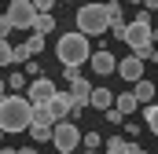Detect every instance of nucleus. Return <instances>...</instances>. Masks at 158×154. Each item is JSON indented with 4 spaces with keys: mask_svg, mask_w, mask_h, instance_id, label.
<instances>
[{
    "mask_svg": "<svg viewBox=\"0 0 158 154\" xmlns=\"http://www.w3.org/2000/svg\"><path fill=\"white\" fill-rule=\"evenodd\" d=\"M70 95H74V103H77L81 110L92 103V84L85 81V77H77V81H70Z\"/></svg>",
    "mask_w": 158,
    "mask_h": 154,
    "instance_id": "9d476101",
    "label": "nucleus"
},
{
    "mask_svg": "<svg viewBox=\"0 0 158 154\" xmlns=\"http://www.w3.org/2000/svg\"><path fill=\"white\" fill-rule=\"evenodd\" d=\"M19 154H37V151H33V147H22V151H19Z\"/></svg>",
    "mask_w": 158,
    "mask_h": 154,
    "instance_id": "c756f323",
    "label": "nucleus"
},
{
    "mask_svg": "<svg viewBox=\"0 0 158 154\" xmlns=\"http://www.w3.org/2000/svg\"><path fill=\"white\" fill-rule=\"evenodd\" d=\"M0 132H4V128H0Z\"/></svg>",
    "mask_w": 158,
    "mask_h": 154,
    "instance_id": "f704fd0d",
    "label": "nucleus"
},
{
    "mask_svg": "<svg viewBox=\"0 0 158 154\" xmlns=\"http://www.w3.org/2000/svg\"><path fill=\"white\" fill-rule=\"evenodd\" d=\"M129 4H143V0H129Z\"/></svg>",
    "mask_w": 158,
    "mask_h": 154,
    "instance_id": "473e14b6",
    "label": "nucleus"
},
{
    "mask_svg": "<svg viewBox=\"0 0 158 154\" xmlns=\"http://www.w3.org/2000/svg\"><path fill=\"white\" fill-rule=\"evenodd\" d=\"M33 30H37L40 37H44V33H52V30H55V15H52V11H37V22H33Z\"/></svg>",
    "mask_w": 158,
    "mask_h": 154,
    "instance_id": "2eb2a0df",
    "label": "nucleus"
},
{
    "mask_svg": "<svg viewBox=\"0 0 158 154\" xmlns=\"http://www.w3.org/2000/svg\"><path fill=\"white\" fill-rule=\"evenodd\" d=\"M143 7L147 11H158V0H143Z\"/></svg>",
    "mask_w": 158,
    "mask_h": 154,
    "instance_id": "cd10ccee",
    "label": "nucleus"
},
{
    "mask_svg": "<svg viewBox=\"0 0 158 154\" xmlns=\"http://www.w3.org/2000/svg\"><path fill=\"white\" fill-rule=\"evenodd\" d=\"M88 63H92V70H96L99 77H107V74H114V70H118V59H114L110 51H96Z\"/></svg>",
    "mask_w": 158,
    "mask_h": 154,
    "instance_id": "1a4fd4ad",
    "label": "nucleus"
},
{
    "mask_svg": "<svg viewBox=\"0 0 158 154\" xmlns=\"http://www.w3.org/2000/svg\"><path fill=\"white\" fill-rule=\"evenodd\" d=\"M132 95H136L140 103H155V84L143 77V81H136V84H132Z\"/></svg>",
    "mask_w": 158,
    "mask_h": 154,
    "instance_id": "ddd939ff",
    "label": "nucleus"
},
{
    "mask_svg": "<svg viewBox=\"0 0 158 154\" xmlns=\"http://www.w3.org/2000/svg\"><path fill=\"white\" fill-rule=\"evenodd\" d=\"M11 30H15V26H11V18H7V15H0V40H7Z\"/></svg>",
    "mask_w": 158,
    "mask_h": 154,
    "instance_id": "4be33fe9",
    "label": "nucleus"
},
{
    "mask_svg": "<svg viewBox=\"0 0 158 154\" xmlns=\"http://www.w3.org/2000/svg\"><path fill=\"white\" fill-rule=\"evenodd\" d=\"M155 26H151V15L147 11H140L129 26H125V44L132 48V55H140V59H151V55H158L155 48Z\"/></svg>",
    "mask_w": 158,
    "mask_h": 154,
    "instance_id": "f03ea898",
    "label": "nucleus"
},
{
    "mask_svg": "<svg viewBox=\"0 0 158 154\" xmlns=\"http://www.w3.org/2000/svg\"><path fill=\"white\" fill-rule=\"evenodd\" d=\"M7 81H11V88H26V81H30V74H11Z\"/></svg>",
    "mask_w": 158,
    "mask_h": 154,
    "instance_id": "5701e85b",
    "label": "nucleus"
},
{
    "mask_svg": "<svg viewBox=\"0 0 158 154\" xmlns=\"http://www.w3.org/2000/svg\"><path fill=\"white\" fill-rule=\"evenodd\" d=\"M143 121H147V128H151V132L158 136V99H155V103H147V107H143Z\"/></svg>",
    "mask_w": 158,
    "mask_h": 154,
    "instance_id": "f3484780",
    "label": "nucleus"
},
{
    "mask_svg": "<svg viewBox=\"0 0 158 154\" xmlns=\"http://www.w3.org/2000/svg\"><path fill=\"white\" fill-rule=\"evenodd\" d=\"M107 121H110V125H121V121H125V114H121L118 107H110V110H107Z\"/></svg>",
    "mask_w": 158,
    "mask_h": 154,
    "instance_id": "b1692460",
    "label": "nucleus"
},
{
    "mask_svg": "<svg viewBox=\"0 0 158 154\" xmlns=\"http://www.w3.org/2000/svg\"><path fill=\"white\" fill-rule=\"evenodd\" d=\"M26 48H30V55H40V48H44V37H40V33H33V37L26 40Z\"/></svg>",
    "mask_w": 158,
    "mask_h": 154,
    "instance_id": "412c9836",
    "label": "nucleus"
},
{
    "mask_svg": "<svg viewBox=\"0 0 158 154\" xmlns=\"http://www.w3.org/2000/svg\"><path fill=\"white\" fill-rule=\"evenodd\" d=\"M33 103L30 95H4L0 99V128L4 132H30L33 125Z\"/></svg>",
    "mask_w": 158,
    "mask_h": 154,
    "instance_id": "f257e3e1",
    "label": "nucleus"
},
{
    "mask_svg": "<svg viewBox=\"0 0 158 154\" xmlns=\"http://www.w3.org/2000/svg\"><path fill=\"white\" fill-rule=\"evenodd\" d=\"M114 107H118L121 114H132V110L140 107V99H136L132 92H125V95H118V99H114Z\"/></svg>",
    "mask_w": 158,
    "mask_h": 154,
    "instance_id": "dca6fc26",
    "label": "nucleus"
},
{
    "mask_svg": "<svg viewBox=\"0 0 158 154\" xmlns=\"http://www.w3.org/2000/svg\"><path fill=\"white\" fill-rule=\"evenodd\" d=\"M26 74H30V77H44V74H40V63H33V59L26 63Z\"/></svg>",
    "mask_w": 158,
    "mask_h": 154,
    "instance_id": "a878e982",
    "label": "nucleus"
},
{
    "mask_svg": "<svg viewBox=\"0 0 158 154\" xmlns=\"http://www.w3.org/2000/svg\"><path fill=\"white\" fill-rule=\"evenodd\" d=\"M81 140H85V132H81L74 121H59V125L52 128V143L59 147V154H70V151L81 143Z\"/></svg>",
    "mask_w": 158,
    "mask_h": 154,
    "instance_id": "39448f33",
    "label": "nucleus"
},
{
    "mask_svg": "<svg viewBox=\"0 0 158 154\" xmlns=\"http://www.w3.org/2000/svg\"><path fill=\"white\" fill-rule=\"evenodd\" d=\"M85 143H88V151H96L99 147V132H85Z\"/></svg>",
    "mask_w": 158,
    "mask_h": 154,
    "instance_id": "393cba45",
    "label": "nucleus"
},
{
    "mask_svg": "<svg viewBox=\"0 0 158 154\" xmlns=\"http://www.w3.org/2000/svg\"><path fill=\"white\" fill-rule=\"evenodd\" d=\"M55 55H59L63 66H81V63H88V59H92V51H88V37H85L81 30L63 33L59 44H55Z\"/></svg>",
    "mask_w": 158,
    "mask_h": 154,
    "instance_id": "7ed1b4c3",
    "label": "nucleus"
},
{
    "mask_svg": "<svg viewBox=\"0 0 158 154\" xmlns=\"http://www.w3.org/2000/svg\"><path fill=\"white\" fill-rule=\"evenodd\" d=\"M33 125L55 128V125H59V117H55V110H52V107H37V110H33Z\"/></svg>",
    "mask_w": 158,
    "mask_h": 154,
    "instance_id": "f8f14e48",
    "label": "nucleus"
},
{
    "mask_svg": "<svg viewBox=\"0 0 158 154\" xmlns=\"http://www.w3.org/2000/svg\"><path fill=\"white\" fill-rule=\"evenodd\" d=\"M0 154H19V151H7V147H0Z\"/></svg>",
    "mask_w": 158,
    "mask_h": 154,
    "instance_id": "7c9ffc66",
    "label": "nucleus"
},
{
    "mask_svg": "<svg viewBox=\"0 0 158 154\" xmlns=\"http://www.w3.org/2000/svg\"><path fill=\"white\" fill-rule=\"evenodd\" d=\"M26 95H30V103H33V107H48V103H52V99H55L59 92H55L52 77H33V81H30V92H26Z\"/></svg>",
    "mask_w": 158,
    "mask_h": 154,
    "instance_id": "0eeeda50",
    "label": "nucleus"
},
{
    "mask_svg": "<svg viewBox=\"0 0 158 154\" xmlns=\"http://www.w3.org/2000/svg\"><path fill=\"white\" fill-rule=\"evenodd\" d=\"M107 154H132V140H125V136H110V140H107Z\"/></svg>",
    "mask_w": 158,
    "mask_h": 154,
    "instance_id": "4468645a",
    "label": "nucleus"
},
{
    "mask_svg": "<svg viewBox=\"0 0 158 154\" xmlns=\"http://www.w3.org/2000/svg\"><path fill=\"white\" fill-rule=\"evenodd\" d=\"M30 136H33L37 143H44V140H52V128H44V125H30Z\"/></svg>",
    "mask_w": 158,
    "mask_h": 154,
    "instance_id": "6ab92c4d",
    "label": "nucleus"
},
{
    "mask_svg": "<svg viewBox=\"0 0 158 154\" xmlns=\"http://www.w3.org/2000/svg\"><path fill=\"white\" fill-rule=\"evenodd\" d=\"M88 154H99V151H88Z\"/></svg>",
    "mask_w": 158,
    "mask_h": 154,
    "instance_id": "72a5a7b5",
    "label": "nucleus"
},
{
    "mask_svg": "<svg viewBox=\"0 0 158 154\" xmlns=\"http://www.w3.org/2000/svg\"><path fill=\"white\" fill-rule=\"evenodd\" d=\"M0 99H4V77H0Z\"/></svg>",
    "mask_w": 158,
    "mask_h": 154,
    "instance_id": "2f4dec72",
    "label": "nucleus"
},
{
    "mask_svg": "<svg viewBox=\"0 0 158 154\" xmlns=\"http://www.w3.org/2000/svg\"><path fill=\"white\" fill-rule=\"evenodd\" d=\"M33 55H30V48L26 44H15V55H11V63H30Z\"/></svg>",
    "mask_w": 158,
    "mask_h": 154,
    "instance_id": "aec40b11",
    "label": "nucleus"
},
{
    "mask_svg": "<svg viewBox=\"0 0 158 154\" xmlns=\"http://www.w3.org/2000/svg\"><path fill=\"white\" fill-rule=\"evenodd\" d=\"M132 154H147V151H140V143H132Z\"/></svg>",
    "mask_w": 158,
    "mask_h": 154,
    "instance_id": "c85d7f7f",
    "label": "nucleus"
},
{
    "mask_svg": "<svg viewBox=\"0 0 158 154\" xmlns=\"http://www.w3.org/2000/svg\"><path fill=\"white\" fill-rule=\"evenodd\" d=\"M114 99H118L114 92H107V88H92V103H88V107H99V110H110V107H114Z\"/></svg>",
    "mask_w": 158,
    "mask_h": 154,
    "instance_id": "9b49d317",
    "label": "nucleus"
},
{
    "mask_svg": "<svg viewBox=\"0 0 158 154\" xmlns=\"http://www.w3.org/2000/svg\"><path fill=\"white\" fill-rule=\"evenodd\" d=\"M77 30L85 37H99L110 30V15H107V4H85L77 11Z\"/></svg>",
    "mask_w": 158,
    "mask_h": 154,
    "instance_id": "20e7f679",
    "label": "nucleus"
},
{
    "mask_svg": "<svg viewBox=\"0 0 158 154\" xmlns=\"http://www.w3.org/2000/svg\"><path fill=\"white\" fill-rule=\"evenodd\" d=\"M118 74L125 77V81H132V84L143 81V59H140V55H125L118 63Z\"/></svg>",
    "mask_w": 158,
    "mask_h": 154,
    "instance_id": "6e6552de",
    "label": "nucleus"
},
{
    "mask_svg": "<svg viewBox=\"0 0 158 154\" xmlns=\"http://www.w3.org/2000/svg\"><path fill=\"white\" fill-rule=\"evenodd\" d=\"M11 55H15V44L0 40V66H11Z\"/></svg>",
    "mask_w": 158,
    "mask_h": 154,
    "instance_id": "a211bd4d",
    "label": "nucleus"
},
{
    "mask_svg": "<svg viewBox=\"0 0 158 154\" xmlns=\"http://www.w3.org/2000/svg\"><path fill=\"white\" fill-rule=\"evenodd\" d=\"M155 59H158V55H155Z\"/></svg>",
    "mask_w": 158,
    "mask_h": 154,
    "instance_id": "c9c22d12",
    "label": "nucleus"
},
{
    "mask_svg": "<svg viewBox=\"0 0 158 154\" xmlns=\"http://www.w3.org/2000/svg\"><path fill=\"white\" fill-rule=\"evenodd\" d=\"M52 4H55V0H33V7H37V11H52Z\"/></svg>",
    "mask_w": 158,
    "mask_h": 154,
    "instance_id": "bb28decb",
    "label": "nucleus"
},
{
    "mask_svg": "<svg viewBox=\"0 0 158 154\" xmlns=\"http://www.w3.org/2000/svg\"><path fill=\"white\" fill-rule=\"evenodd\" d=\"M7 18H11L15 30H33V22H37V7H33V0H11Z\"/></svg>",
    "mask_w": 158,
    "mask_h": 154,
    "instance_id": "423d86ee",
    "label": "nucleus"
}]
</instances>
